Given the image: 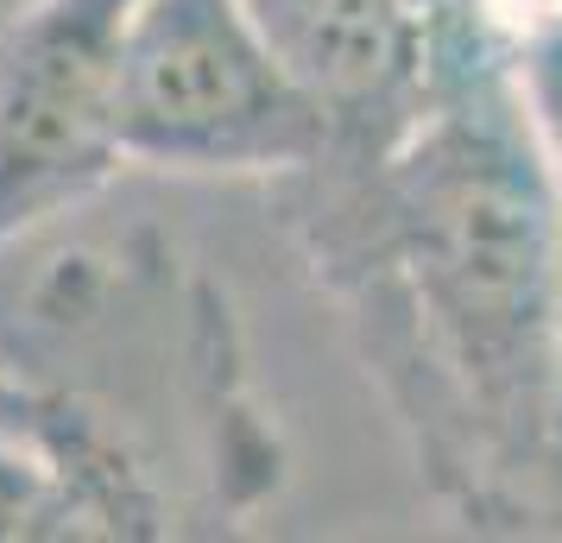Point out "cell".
<instances>
[{
    "label": "cell",
    "instance_id": "1",
    "mask_svg": "<svg viewBox=\"0 0 562 543\" xmlns=\"http://www.w3.org/2000/svg\"><path fill=\"white\" fill-rule=\"evenodd\" d=\"M430 82L380 146L272 183L279 222L442 512L562 531V190L493 57L424 38Z\"/></svg>",
    "mask_w": 562,
    "mask_h": 543
},
{
    "label": "cell",
    "instance_id": "2",
    "mask_svg": "<svg viewBox=\"0 0 562 543\" xmlns=\"http://www.w3.org/2000/svg\"><path fill=\"white\" fill-rule=\"evenodd\" d=\"M13 247L26 259H0V373L38 405L102 423L158 480L153 430L183 423L215 524L254 518L279 493L284 455L247 392L228 297L203 272H178L153 234L89 240L52 222Z\"/></svg>",
    "mask_w": 562,
    "mask_h": 543
},
{
    "label": "cell",
    "instance_id": "3",
    "mask_svg": "<svg viewBox=\"0 0 562 543\" xmlns=\"http://www.w3.org/2000/svg\"><path fill=\"white\" fill-rule=\"evenodd\" d=\"M329 121L279 70L240 0H127L121 20V152L183 178L304 171Z\"/></svg>",
    "mask_w": 562,
    "mask_h": 543
},
{
    "label": "cell",
    "instance_id": "4",
    "mask_svg": "<svg viewBox=\"0 0 562 543\" xmlns=\"http://www.w3.org/2000/svg\"><path fill=\"white\" fill-rule=\"evenodd\" d=\"M127 0H32L0 26V247L95 203L121 152Z\"/></svg>",
    "mask_w": 562,
    "mask_h": 543
},
{
    "label": "cell",
    "instance_id": "5",
    "mask_svg": "<svg viewBox=\"0 0 562 543\" xmlns=\"http://www.w3.org/2000/svg\"><path fill=\"white\" fill-rule=\"evenodd\" d=\"M279 70L329 121V146H380L430 82L411 0H240Z\"/></svg>",
    "mask_w": 562,
    "mask_h": 543
},
{
    "label": "cell",
    "instance_id": "6",
    "mask_svg": "<svg viewBox=\"0 0 562 543\" xmlns=\"http://www.w3.org/2000/svg\"><path fill=\"white\" fill-rule=\"evenodd\" d=\"M64 538V493L52 462L26 437L0 430V543H52Z\"/></svg>",
    "mask_w": 562,
    "mask_h": 543
},
{
    "label": "cell",
    "instance_id": "7",
    "mask_svg": "<svg viewBox=\"0 0 562 543\" xmlns=\"http://www.w3.org/2000/svg\"><path fill=\"white\" fill-rule=\"evenodd\" d=\"M0 430H13V437H26L32 449L45 442V430H52V417H45V405L32 398L26 386H13L7 373H0Z\"/></svg>",
    "mask_w": 562,
    "mask_h": 543
}]
</instances>
